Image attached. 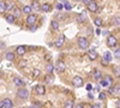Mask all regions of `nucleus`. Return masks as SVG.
Here are the masks:
<instances>
[{"mask_svg": "<svg viewBox=\"0 0 120 108\" xmlns=\"http://www.w3.org/2000/svg\"><path fill=\"white\" fill-rule=\"evenodd\" d=\"M22 10H23V12H24V13H26V15H31L33 7H31V5H25Z\"/></svg>", "mask_w": 120, "mask_h": 108, "instance_id": "obj_13", "label": "nucleus"}, {"mask_svg": "<svg viewBox=\"0 0 120 108\" xmlns=\"http://www.w3.org/2000/svg\"><path fill=\"white\" fill-rule=\"evenodd\" d=\"M22 12H23V10L18 8V7H15L13 8V16L15 17H21L22 16Z\"/></svg>", "mask_w": 120, "mask_h": 108, "instance_id": "obj_14", "label": "nucleus"}, {"mask_svg": "<svg viewBox=\"0 0 120 108\" xmlns=\"http://www.w3.org/2000/svg\"><path fill=\"white\" fill-rule=\"evenodd\" d=\"M85 19H86V17H85L84 15H78V16H77V21H78L79 23H82V22H84Z\"/></svg>", "mask_w": 120, "mask_h": 108, "instance_id": "obj_27", "label": "nucleus"}, {"mask_svg": "<svg viewBox=\"0 0 120 108\" xmlns=\"http://www.w3.org/2000/svg\"><path fill=\"white\" fill-rule=\"evenodd\" d=\"M46 70H47L48 74H52V73H53V70H54V66H53V64H47V66H46Z\"/></svg>", "mask_w": 120, "mask_h": 108, "instance_id": "obj_20", "label": "nucleus"}, {"mask_svg": "<svg viewBox=\"0 0 120 108\" xmlns=\"http://www.w3.org/2000/svg\"><path fill=\"white\" fill-rule=\"evenodd\" d=\"M94 23H95L96 26H101V25H102V19H101V18H95Z\"/></svg>", "mask_w": 120, "mask_h": 108, "instance_id": "obj_28", "label": "nucleus"}, {"mask_svg": "<svg viewBox=\"0 0 120 108\" xmlns=\"http://www.w3.org/2000/svg\"><path fill=\"white\" fill-rule=\"evenodd\" d=\"M13 83H15V85H17L18 88H23L24 86V81L23 79H21V78H18V77H15L13 78Z\"/></svg>", "mask_w": 120, "mask_h": 108, "instance_id": "obj_8", "label": "nucleus"}, {"mask_svg": "<svg viewBox=\"0 0 120 108\" xmlns=\"http://www.w3.org/2000/svg\"><path fill=\"white\" fill-rule=\"evenodd\" d=\"M45 81H46V83H53L54 78H53V76H52V74H48V76L45 78Z\"/></svg>", "mask_w": 120, "mask_h": 108, "instance_id": "obj_26", "label": "nucleus"}, {"mask_svg": "<svg viewBox=\"0 0 120 108\" xmlns=\"http://www.w3.org/2000/svg\"><path fill=\"white\" fill-rule=\"evenodd\" d=\"M35 30H36L35 26H31V28H30V31H35Z\"/></svg>", "mask_w": 120, "mask_h": 108, "instance_id": "obj_42", "label": "nucleus"}, {"mask_svg": "<svg viewBox=\"0 0 120 108\" xmlns=\"http://www.w3.org/2000/svg\"><path fill=\"white\" fill-rule=\"evenodd\" d=\"M3 102H4V108H12V106H13L12 101L10 99H5V100H3Z\"/></svg>", "mask_w": 120, "mask_h": 108, "instance_id": "obj_11", "label": "nucleus"}, {"mask_svg": "<svg viewBox=\"0 0 120 108\" xmlns=\"http://www.w3.org/2000/svg\"><path fill=\"white\" fill-rule=\"evenodd\" d=\"M0 47H1V49L5 47V42H4V41H1V46H0Z\"/></svg>", "mask_w": 120, "mask_h": 108, "instance_id": "obj_43", "label": "nucleus"}, {"mask_svg": "<svg viewBox=\"0 0 120 108\" xmlns=\"http://www.w3.org/2000/svg\"><path fill=\"white\" fill-rule=\"evenodd\" d=\"M115 58H120V49H116V52H115Z\"/></svg>", "mask_w": 120, "mask_h": 108, "instance_id": "obj_37", "label": "nucleus"}, {"mask_svg": "<svg viewBox=\"0 0 120 108\" xmlns=\"http://www.w3.org/2000/svg\"><path fill=\"white\" fill-rule=\"evenodd\" d=\"M108 84H109V83H108L106 79H101V85H102V86H107Z\"/></svg>", "mask_w": 120, "mask_h": 108, "instance_id": "obj_36", "label": "nucleus"}, {"mask_svg": "<svg viewBox=\"0 0 120 108\" xmlns=\"http://www.w3.org/2000/svg\"><path fill=\"white\" fill-rule=\"evenodd\" d=\"M65 68H66V66H65V64L63 63V61H59L58 64H56V70H58V72H64L65 71Z\"/></svg>", "mask_w": 120, "mask_h": 108, "instance_id": "obj_10", "label": "nucleus"}, {"mask_svg": "<svg viewBox=\"0 0 120 108\" xmlns=\"http://www.w3.org/2000/svg\"><path fill=\"white\" fill-rule=\"evenodd\" d=\"M103 59H105V61H111V60H112V54H111V52H105Z\"/></svg>", "mask_w": 120, "mask_h": 108, "instance_id": "obj_18", "label": "nucleus"}, {"mask_svg": "<svg viewBox=\"0 0 120 108\" xmlns=\"http://www.w3.org/2000/svg\"><path fill=\"white\" fill-rule=\"evenodd\" d=\"M64 108H73V102L72 101H66Z\"/></svg>", "mask_w": 120, "mask_h": 108, "instance_id": "obj_29", "label": "nucleus"}, {"mask_svg": "<svg viewBox=\"0 0 120 108\" xmlns=\"http://www.w3.org/2000/svg\"><path fill=\"white\" fill-rule=\"evenodd\" d=\"M98 99H100V100H106V94H105V93H100Z\"/></svg>", "mask_w": 120, "mask_h": 108, "instance_id": "obj_34", "label": "nucleus"}, {"mask_svg": "<svg viewBox=\"0 0 120 108\" xmlns=\"http://www.w3.org/2000/svg\"><path fill=\"white\" fill-rule=\"evenodd\" d=\"M75 108H84V106L83 104H77V106H75Z\"/></svg>", "mask_w": 120, "mask_h": 108, "instance_id": "obj_40", "label": "nucleus"}, {"mask_svg": "<svg viewBox=\"0 0 120 108\" xmlns=\"http://www.w3.org/2000/svg\"><path fill=\"white\" fill-rule=\"evenodd\" d=\"M91 89H93V86H91V84H88V85H86V90H89V91H90V90H91Z\"/></svg>", "mask_w": 120, "mask_h": 108, "instance_id": "obj_39", "label": "nucleus"}, {"mask_svg": "<svg viewBox=\"0 0 120 108\" xmlns=\"http://www.w3.org/2000/svg\"><path fill=\"white\" fill-rule=\"evenodd\" d=\"M36 21H37V16L36 15H29L28 18H26V23L29 25H34L36 23Z\"/></svg>", "mask_w": 120, "mask_h": 108, "instance_id": "obj_5", "label": "nucleus"}, {"mask_svg": "<svg viewBox=\"0 0 120 108\" xmlns=\"http://www.w3.org/2000/svg\"><path fill=\"white\" fill-rule=\"evenodd\" d=\"M35 91H36L38 95H45V94H46V88H45L43 85H41V84H38V85H36V88H35Z\"/></svg>", "mask_w": 120, "mask_h": 108, "instance_id": "obj_7", "label": "nucleus"}, {"mask_svg": "<svg viewBox=\"0 0 120 108\" xmlns=\"http://www.w3.org/2000/svg\"><path fill=\"white\" fill-rule=\"evenodd\" d=\"M113 72H114V74H115L116 77H119V76H120V67H119V66H115L114 70H113Z\"/></svg>", "mask_w": 120, "mask_h": 108, "instance_id": "obj_30", "label": "nucleus"}, {"mask_svg": "<svg viewBox=\"0 0 120 108\" xmlns=\"http://www.w3.org/2000/svg\"><path fill=\"white\" fill-rule=\"evenodd\" d=\"M75 1H81V0H75Z\"/></svg>", "mask_w": 120, "mask_h": 108, "instance_id": "obj_47", "label": "nucleus"}, {"mask_svg": "<svg viewBox=\"0 0 120 108\" xmlns=\"http://www.w3.org/2000/svg\"><path fill=\"white\" fill-rule=\"evenodd\" d=\"M91 108H101V107H100V104H94L91 106Z\"/></svg>", "mask_w": 120, "mask_h": 108, "instance_id": "obj_41", "label": "nucleus"}, {"mask_svg": "<svg viewBox=\"0 0 120 108\" xmlns=\"http://www.w3.org/2000/svg\"><path fill=\"white\" fill-rule=\"evenodd\" d=\"M51 25H52L53 30H58V29H59V22H58V21H52Z\"/></svg>", "mask_w": 120, "mask_h": 108, "instance_id": "obj_23", "label": "nucleus"}, {"mask_svg": "<svg viewBox=\"0 0 120 108\" xmlns=\"http://www.w3.org/2000/svg\"><path fill=\"white\" fill-rule=\"evenodd\" d=\"M25 64H26V61H25V60H24V61H22V63H21V65H22V66H23V65H24V66H25Z\"/></svg>", "mask_w": 120, "mask_h": 108, "instance_id": "obj_45", "label": "nucleus"}, {"mask_svg": "<svg viewBox=\"0 0 120 108\" xmlns=\"http://www.w3.org/2000/svg\"><path fill=\"white\" fill-rule=\"evenodd\" d=\"M94 78H95L96 81H101L102 79V74H101V72H100L98 70H96L94 72Z\"/></svg>", "mask_w": 120, "mask_h": 108, "instance_id": "obj_19", "label": "nucleus"}, {"mask_svg": "<svg viewBox=\"0 0 120 108\" xmlns=\"http://www.w3.org/2000/svg\"><path fill=\"white\" fill-rule=\"evenodd\" d=\"M78 47L81 49H88L89 48V41L85 37H79L78 38Z\"/></svg>", "mask_w": 120, "mask_h": 108, "instance_id": "obj_1", "label": "nucleus"}, {"mask_svg": "<svg viewBox=\"0 0 120 108\" xmlns=\"http://www.w3.org/2000/svg\"><path fill=\"white\" fill-rule=\"evenodd\" d=\"M42 11L43 12H49L51 11V5L49 4H43L42 5Z\"/></svg>", "mask_w": 120, "mask_h": 108, "instance_id": "obj_24", "label": "nucleus"}, {"mask_svg": "<svg viewBox=\"0 0 120 108\" xmlns=\"http://www.w3.org/2000/svg\"><path fill=\"white\" fill-rule=\"evenodd\" d=\"M17 96L19 97V99L24 100V99H26V97L29 96V91L26 89H24V88H19L18 91H17Z\"/></svg>", "mask_w": 120, "mask_h": 108, "instance_id": "obj_2", "label": "nucleus"}, {"mask_svg": "<svg viewBox=\"0 0 120 108\" xmlns=\"http://www.w3.org/2000/svg\"><path fill=\"white\" fill-rule=\"evenodd\" d=\"M116 107L120 108V101H116Z\"/></svg>", "mask_w": 120, "mask_h": 108, "instance_id": "obj_44", "label": "nucleus"}, {"mask_svg": "<svg viewBox=\"0 0 120 108\" xmlns=\"http://www.w3.org/2000/svg\"><path fill=\"white\" fill-rule=\"evenodd\" d=\"M113 23H114V25H120V16H115L114 18H113Z\"/></svg>", "mask_w": 120, "mask_h": 108, "instance_id": "obj_25", "label": "nucleus"}, {"mask_svg": "<svg viewBox=\"0 0 120 108\" xmlns=\"http://www.w3.org/2000/svg\"><path fill=\"white\" fill-rule=\"evenodd\" d=\"M31 7L35 10V11H38V10H42V7H40V4H38L37 1H33V4H31Z\"/></svg>", "mask_w": 120, "mask_h": 108, "instance_id": "obj_21", "label": "nucleus"}, {"mask_svg": "<svg viewBox=\"0 0 120 108\" xmlns=\"http://www.w3.org/2000/svg\"><path fill=\"white\" fill-rule=\"evenodd\" d=\"M7 7H8V5H7L6 3L1 1V3H0V12L4 13L5 11H7Z\"/></svg>", "mask_w": 120, "mask_h": 108, "instance_id": "obj_15", "label": "nucleus"}, {"mask_svg": "<svg viewBox=\"0 0 120 108\" xmlns=\"http://www.w3.org/2000/svg\"><path fill=\"white\" fill-rule=\"evenodd\" d=\"M24 53H25V47H24V46H18V47H17V54L23 55Z\"/></svg>", "mask_w": 120, "mask_h": 108, "instance_id": "obj_17", "label": "nucleus"}, {"mask_svg": "<svg viewBox=\"0 0 120 108\" xmlns=\"http://www.w3.org/2000/svg\"><path fill=\"white\" fill-rule=\"evenodd\" d=\"M107 43H108V46H109V47H115V46L118 45V40L115 38V36L109 35V36H108V38H107Z\"/></svg>", "mask_w": 120, "mask_h": 108, "instance_id": "obj_3", "label": "nucleus"}, {"mask_svg": "<svg viewBox=\"0 0 120 108\" xmlns=\"http://www.w3.org/2000/svg\"><path fill=\"white\" fill-rule=\"evenodd\" d=\"M63 4H64V6H65V8L67 10V11H70V10H71V8H72V6H71V4H70L68 1H64Z\"/></svg>", "mask_w": 120, "mask_h": 108, "instance_id": "obj_32", "label": "nucleus"}, {"mask_svg": "<svg viewBox=\"0 0 120 108\" xmlns=\"http://www.w3.org/2000/svg\"><path fill=\"white\" fill-rule=\"evenodd\" d=\"M88 10H89L90 12H96L97 10H98V6H97L96 1H94V0H91V3H90V4L88 5Z\"/></svg>", "mask_w": 120, "mask_h": 108, "instance_id": "obj_6", "label": "nucleus"}, {"mask_svg": "<svg viewBox=\"0 0 120 108\" xmlns=\"http://www.w3.org/2000/svg\"><path fill=\"white\" fill-rule=\"evenodd\" d=\"M72 83L76 88H81L83 85V79H82V77H79V76H76L73 77V79H72Z\"/></svg>", "mask_w": 120, "mask_h": 108, "instance_id": "obj_4", "label": "nucleus"}, {"mask_svg": "<svg viewBox=\"0 0 120 108\" xmlns=\"http://www.w3.org/2000/svg\"><path fill=\"white\" fill-rule=\"evenodd\" d=\"M40 73H41V71L37 70V68H35V70L33 71V77H34V78H37V77L40 76Z\"/></svg>", "mask_w": 120, "mask_h": 108, "instance_id": "obj_31", "label": "nucleus"}, {"mask_svg": "<svg viewBox=\"0 0 120 108\" xmlns=\"http://www.w3.org/2000/svg\"><path fill=\"white\" fill-rule=\"evenodd\" d=\"M114 94L120 95V85H115L114 86Z\"/></svg>", "mask_w": 120, "mask_h": 108, "instance_id": "obj_33", "label": "nucleus"}, {"mask_svg": "<svg viewBox=\"0 0 120 108\" xmlns=\"http://www.w3.org/2000/svg\"><path fill=\"white\" fill-rule=\"evenodd\" d=\"M65 6H64V4H61V3H59V4H56V8L58 10H63Z\"/></svg>", "mask_w": 120, "mask_h": 108, "instance_id": "obj_35", "label": "nucleus"}, {"mask_svg": "<svg viewBox=\"0 0 120 108\" xmlns=\"http://www.w3.org/2000/svg\"><path fill=\"white\" fill-rule=\"evenodd\" d=\"M88 56L91 59V60H95V59H97V53H96V51H94V49H91V51H89V53H88Z\"/></svg>", "mask_w": 120, "mask_h": 108, "instance_id": "obj_12", "label": "nucleus"}, {"mask_svg": "<svg viewBox=\"0 0 120 108\" xmlns=\"http://www.w3.org/2000/svg\"><path fill=\"white\" fill-rule=\"evenodd\" d=\"M65 42V36L64 35H60L58 38H56V41H55V46L56 47H61Z\"/></svg>", "mask_w": 120, "mask_h": 108, "instance_id": "obj_9", "label": "nucleus"}, {"mask_svg": "<svg viewBox=\"0 0 120 108\" xmlns=\"http://www.w3.org/2000/svg\"><path fill=\"white\" fill-rule=\"evenodd\" d=\"M5 58L7 59L8 61H12V60H15V53H12V52H7V53L5 54Z\"/></svg>", "mask_w": 120, "mask_h": 108, "instance_id": "obj_16", "label": "nucleus"}, {"mask_svg": "<svg viewBox=\"0 0 120 108\" xmlns=\"http://www.w3.org/2000/svg\"><path fill=\"white\" fill-rule=\"evenodd\" d=\"M29 108H37V106H30Z\"/></svg>", "mask_w": 120, "mask_h": 108, "instance_id": "obj_46", "label": "nucleus"}, {"mask_svg": "<svg viewBox=\"0 0 120 108\" xmlns=\"http://www.w3.org/2000/svg\"><path fill=\"white\" fill-rule=\"evenodd\" d=\"M15 16L13 15H6V21L8 22V23H13L15 22Z\"/></svg>", "mask_w": 120, "mask_h": 108, "instance_id": "obj_22", "label": "nucleus"}, {"mask_svg": "<svg viewBox=\"0 0 120 108\" xmlns=\"http://www.w3.org/2000/svg\"><path fill=\"white\" fill-rule=\"evenodd\" d=\"M82 1H83L85 5H89L90 3H91V0H82Z\"/></svg>", "mask_w": 120, "mask_h": 108, "instance_id": "obj_38", "label": "nucleus"}]
</instances>
